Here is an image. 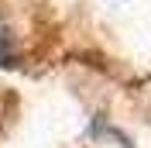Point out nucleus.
I'll return each mask as SVG.
<instances>
[{"label":"nucleus","mask_w":151,"mask_h":148,"mask_svg":"<svg viewBox=\"0 0 151 148\" xmlns=\"http://www.w3.org/2000/svg\"><path fill=\"white\" fill-rule=\"evenodd\" d=\"M14 62V38H10V28L0 21V65Z\"/></svg>","instance_id":"1"}]
</instances>
